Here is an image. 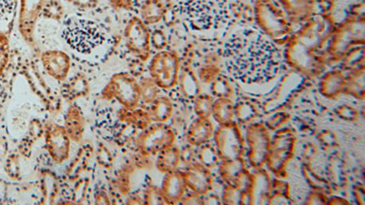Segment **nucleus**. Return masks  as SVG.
I'll return each instance as SVG.
<instances>
[{
    "instance_id": "nucleus-1",
    "label": "nucleus",
    "mask_w": 365,
    "mask_h": 205,
    "mask_svg": "<svg viewBox=\"0 0 365 205\" xmlns=\"http://www.w3.org/2000/svg\"><path fill=\"white\" fill-rule=\"evenodd\" d=\"M223 58L231 76L250 85L269 83L279 70L278 48L255 28L235 32L225 44Z\"/></svg>"
},
{
    "instance_id": "nucleus-2",
    "label": "nucleus",
    "mask_w": 365,
    "mask_h": 205,
    "mask_svg": "<svg viewBox=\"0 0 365 205\" xmlns=\"http://www.w3.org/2000/svg\"><path fill=\"white\" fill-rule=\"evenodd\" d=\"M178 12L195 31H217L230 19L228 0H175Z\"/></svg>"
},
{
    "instance_id": "nucleus-3",
    "label": "nucleus",
    "mask_w": 365,
    "mask_h": 205,
    "mask_svg": "<svg viewBox=\"0 0 365 205\" xmlns=\"http://www.w3.org/2000/svg\"><path fill=\"white\" fill-rule=\"evenodd\" d=\"M63 38L73 50L81 54L91 53L106 41V34L100 26L80 16L65 19Z\"/></svg>"
},
{
    "instance_id": "nucleus-4",
    "label": "nucleus",
    "mask_w": 365,
    "mask_h": 205,
    "mask_svg": "<svg viewBox=\"0 0 365 205\" xmlns=\"http://www.w3.org/2000/svg\"><path fill=\"white\" fill-rule=\"evenodd\" d=\"M295 144L296 137L289 129H283L274 135L266 164L276 177H287V167L294 155Z\"/></svg>"
},
{
    "instance_id": "nucleus-5",
    "label": "nucleus",
    "mask_w": 365,
    "mask_h": 205,
    "mask_svg": "<svg viewBox=\"0 0 365 205\" xmlns=\"http://www.w3.org/2000/svg\"><path fill=\"white\" fill-rule=\"evenodd\" d=\"M106 100H116L126 110L137 108L141 100L140 84L135 78L126 73L114 74L103 90Z\"/></svg>"
},
{
    "instance_id": "nucleus-6",
    "label": "nucleus",
    "mask_w": 365,
    "mask_h": 205,
    "mask_svg": "<svg viewBox=\"0 0 365 205\" xmlns=\"http://www.w3.org/2000/svg\"><path fill=\"white\" fill-rule=\"evenodd\" d=\"M175 139L177 135L171 126L165 125V122H155V125L143 130L137 138L136 144L142 154L155 155L174 145Z\"/></svg>"
},
{
    "instance_id": "nucleus-7",
    "label": "nucleus",
    "mask_w": 365,
    "mask_h": 205,
    "mask_svg": "<svg viewBox=\"0 0 365 205\" xmlns=\"http://www.w3.org/2000/svg\"><path fill=\"white\" fill-rule=\"evenodd\" d=\"M214 140L220 161L243 157L245 143L239 126L234 120L218 127L214 132Z\"/></svg>"
},
{
    "instance_id": "nucleus-8",
    "label": "nucleus",
    "mask_w": 365,
    "mask_h": 205,
    "mask_svg": "<svg viewBox=\"0 0 365 205\" xmlns=\"http://www.w3.org/2000/svg\"><path fill=\"white\" fill-rule=\"evenodd\" d=\"M150 75L160 89H171L178 78L179 61L170 51H160L153 57L149 66Z\"/></svg>"
},
{
    "instance_id": "nucleus-9",
    "label": "nucleus",
    "mask_w": 365,
    "mask_h": 205,
    "mask_svg": "<svg viewBox=\"0 0 365 205\" xmlns=\"http://www.w3.org/2000/svg\"><path fill=\"white\" fill-rule=\"evenodd\" d=\"M246 139L250 165L255 169L262 168L266 164L272 142L269 129L263 123H253L247 130Z\"/></svg>"
},
{
    "instance_id": "nucleus-10",
    "label": "nucleus",
    "mask_w": 365,
    "mask_h": 205,
    "mask_svg": "<svg viewBox=\"0 0 365 205\" xmlns=\"http://www.w3.org/2000/svg\"><path fill=\"white\" fill-rule=\"evenodd\" d=\"M150 38L148 28L141 19L135 17L130 19L125 29L126 47L143 61H148L151 55Z\"/></svg>"
},
{
    "instance_id": "nucleus-11",
    "label": "nucleus",
    "mask_w": 365,
    "mask_h": 205,
    "mask_svg": "<svg viewBox=\"0 0 365 205\" xmlns=\"http://www.w3.org/2000/svg\"><path fill=\"white\" fill-rule=\"evenodd\" d=\"M48 0H21L19 29L22 38L29 43L34 41L36 24L42 15Z\"/></svg>"
},
{
    "instance_id": "nucleus-12",
    "label": "nucleus",
    "mask_w": 365,
    "mask_h": 205,
    "mask_svg": "<svg viewBox=\"0 0 365 205\" xmlns=\"http://www.w3.org/2000/svg\"><path fill=\"white\" fill-rule=\"evenodd\" d=\"M46 148L55 162L61 164L70 155L71 139L63 126L51 125L45 132Z\"/></svg>"
},
{
    "instance_id": "nucleus-13",
    "label": "nucleus",
    "mask_w": 365,
    "mask_h": 205,
    "mask_svg": "<svg viewBox=\"0 0 365 205\" xmlns=\"http://www.w3.org/2000/svg\"><path fill=\"white\" fill-rule=\"evenodd\" d=\"M182 174L187 187L195 194L205 195L213 188L212 172L200 162L191 164Z\"/></svg>"
},
{
    "instance_id": "nucleus-14",
    "label": "nucleus",
    "mask_w": 365,
    "mask_h": 205,
    "mask_svg": "<svg viewBox=\"0 0 365 205\" xmlns=\"http://www.w3.org/2000/svg\"><path fill=\"white\" fill-rule=\"evenodd\" d=\"M270 190L272 179L268 172L262 168L256 169L246 195L247 204H269Z\"/></svg>"
},
{
    "instance_id": "nucleus-15",
    "label": "nucleus",
    "mask_w": 365,
    "mask_h": 205,
    "mask_svg": "<svg viewBox=\"0 0 365 205\" xmlns=\"http://www.w3.org/2000/svg\"><path fill=\"white\" fill-rule=\"evenodd\" d=\"M41 63L46 73L54 80H66L71 70V58L63 51L52 50L43 52Z\"/></svg>"
},
{
    "instance_id": "nucleus-16",
    "label": "nucleus",
    "mask_w": 365,
    "mask_h": 205,
    "mask_svg": "<svg viewBox=\"0 0 365 205\" xmlns=\"http://www.w3.org/2000/svg\"><path fill=\"white\" fill-rule=\"evenodd\" d=\"M257 17L262 27L273 38L282 37L288 31L285 18L274 6H259Z\"/></svg>"
},
{
    "instance_id": "nucleus-17",
    "label": "nucleus",
    "mask_w": 365,
    "mask_h": 205,
    "mask_svg": "<svg viewBox=\"0 0 365 205\" xmlns=\"http://www.w3.org/2000/svg\"><path fill=\"white\" fill-rule=\"evenodd\" d=\"M185 185L181 172H172L166 174L163 180L161 191L166 204H177L185 195Z\"/></svg>"
},
{
    "instance_id": "nucleus-18",
    "label": "nucleus",
    "mask_w": 365,
    "mask_h": 205,
    "mask_svg": "<svg viewBox=\"0 0 365 205\" xmlns=\"http://www.w3.org/2000/svg\"><path fill=\"white\" fill-rule=\"evenodd\" d=\"M214 126L210 119L200 118L192 122L187 132V141L189 145L200 147L204 143L210 141L214 136Z\"/></svg>"
},
{
    "instance_id": "nucleus-19",
    "label": "nucleus",
    "mask_w": 365,
    "mask_h": 205,
    "mask_svg": "<svg viewBox=\"0 0 365 205\" xmlns=\"http://www.w3.org/2000/svg\"><path fill=\"white\" fill-rule=\"evenodd\" d=\"M64 128L71 141L81 142L86 130V120L81 110L77 106H71L65 115Z\"/></svg>"
},
{
    "instance_id": "nucleus-20",
    "label": "nucleus",
    "mask_w": 365,
    "mask_h": 205,
    "mask_svg": "<svg viewBox=\"0 0 365 205\" xmlns=\"http://www.w3.org/2000/svg\"><path fill=\"white\" fill-rule=\"evenodd\" d=\"M246 170L243 158L222 159L218 164L220 177L227 184L233 185Z\"/></svg>"
},
{
    "instance_id": "nucleus-21",
    "label": "nucleus",
    "mask_w": 365,
    "mask_h": 205,
    "mask_svg": "<svg viewBox=\"0 0 365 205\" xmlns=\"http://www.w3.org/2000/svg\"><path fill=\"white\" fill-rule=\"evenodd\" d=\"M180 152V149L175 145L160 152L156 159L158 170L164 174L177 171L181 159Z\"/></svg>"
},
{
    "instance_id": "nucleus-22",
    "label": "nucleus",
    "mask_w": 365,
    "mask_h": 205,
    "mask_svg": "<svg viewBox=\"0 0 365 205\" xmlns=\"http://www.w3.org/2000/svg\"><path fill=\"white\" fill-rule=\"evenodd\" d=\"M142 21L145 24H156L162 21L165 15V8L160 0H145L141 6Z\"/></svg>"
},
{
    "instance_id": "nucleus-23",
    "label": "nucleus",
    "mask_w": 365,
    "mask_h": 205,
    "mask_svg": "<svg viewBox=\"0 0 365 205\" xmlns=\"http://www.w3.org/2000/svg\"><path fill=\"white\" fill-rule=\"evenodd\" d=\"M234 102L227 98H218L214 100L212 116L218 125H227L233 122L234 118Z\"/></svg>"
},
{
    "instance_id": "nucleus-24",
    "label": "nucleus",
    "mask_w": 365,
    "mask_h": 205,
    "mask_svg": "<svg viewBox=\"0 0 365 205\" xmlns=\"http://www.w3.org/2000/svg\"><path fill=\"white\" fill-rule=\"evenodd\" d=\"M120 119L122 122L135 126L140 130H145L151 125L152 119L149 112L143 109L126 110L123 108L119 112Z\"/></svg>"
},
{
    "instance_id": "nucleus-25",
    "label": "nucleus",
    "mask_w": 365,
    "mask_h": 205,
    "mask_svg": "<svg viewBox=\"0 0 365 205\" xmlns=\"http://www.w3.org/2000/svg\"><path fill=\"white\" fill-rule=\"evenodd\" d=\"M174 106L168 98L158 97L152 102L149 113L151 116L152 122H165L171 118Z\"/></svg>"
},
{
    "instance_id": "nucleus-26",
    "label": "nucleus",
    "mask_w": 365,
    "mask_h": 205,
    "mask_svg": "<svg viewBox=\"0 0 365 205\" xmlns=\"http://www.w3.org/2000/svg\"><path fill=\"white\" fill-rule=\"evenodd\" d=\"M292 200L289 194V185L288 182L274 180L272 182V190L269 204H291Z\"/></svg>"
},
{
    "instance_id": "nucleus-27",
    "label": "nucleus",
    "mask_w": 365,
    "mask_h": 205,
    "mask_svg": "<svg viewBox=\"0 0 365 205\" xmlns=\"http://www.w3.org/2000/svg\"><path fill=\"white\" fill-rule=\"evenodd\" d=\"M344 87V79L339 73H331L324 78L321 84V91L324 96L332 98L337 96Z\"/></svg>"
},
{
    "instance_id": "nucleus-28",
    "label": "nucleus",
    "mask_w": 365,
    "mask_h": 205,
    "mask_svg": "<svg viewBox=\"0 0 365 205\" xmlns=\"http://www.w3.org/2000/svg\"><path fill=\"white\" fill-rule=\"evenodd\" d=\"M197 158L201 164L210 169L217 168L220 164V159L217 154L216 146L211 143H204L198 147Z\"/></svg>"
},
{
    "instance_id": "nucleus-29",
    "label": "nucleus",
    "mask_w": 365,
    "mask_h": 205,
    "mask_svg": "<svg viewBox=\"0 0 365 205\" xmlns=\"http://www.w3.org/2000/svg\"><path fill=\"white\" fill-rule=\"evenodd\" d=\"M88 93H89V84L83 75H76L68 84L67 93L71 99L86 96Z\"/></svg>"
},
{
    "instance_id": "nucleus-30",
    "label": "nucleus",
    "mask_w": 365,
    "mask_h": 205,
    "mask_svg": "<svg viewBox=\"0 0 365 205\" xmlns=\"http://www.w3.org/2000/svg\"><path fill=\"white\" fill-rule=\"evenodd\" d=\"M257 110L256 107L247 102H240L234 106V116L240 123L246 125L252 122V120L257 118Z\"/></svg>"
},
{
    "instance_id": "nucleus-31",
    "label": "nucleus",
    "mask_w": 365,
    "mask_h": 205,
    "mask_svg": "<svg viewBox=\"0 0 365 205\" xmlns=\"http://www.w3.org/2000/svg\"><path fill=\"white\" fill-rule=\"evenodd\" d=\"M221 203L223 204H246V195L239 188L227 184L223 189Z\"/></svg>"
},
{
    "instance_id": "nucleus-32",
    "label": "nucleus",
    "mask_w": 365,
    "mask_h": 205,
    "mask_svg": "<svg viewBox=\"0 0 365 205\" xmlns=\"http://www.w3.org/2000/svg\"><path fill=\"white\" fill-rule=\"evenodd\" d=\"M140 90H141V100L145 103H152L158 98L159 89L152 78H145L141 80Z\"/></svg>"
},
{
    "instance_id": "nucleus-33",
    "label": "nucleus",
    "mask_w": 365,
    "mask_h": 205,
    "mask_svg": "<svg viewBox=\"0 0 365 205\" xmlns=\"http://www.w3.org/2000/svg\"><path fill=\"white\" fill-rule=\"evenodd\" d=\"M214 99L207 94L197 96L195 102V112L200 118L210 119L212 116Z\"/></svg>"
},
{
    "instance_id": "nucleus-34",
    "label": "nucleus",
    "mask_w": 365,
    "mask_h": 205,
    "mask_svg": "<svg viewBox=\"0 0 365 205\" xmlns=\"http://www.w3.org/2000/svg\"><path fill=\"white\" fill-rule=\"evenodd\" d=\"M211 91L214 96L227 98V99H230L233 93L232 87H231L226 78L223 76H220L215 79L213 83H212Z\"/></svg>"
},
{
    "instance_id": "nucleus-35",
    "label": "nucleus",
    "mask_w": 365,
    "mask_h": 205,
    "mask_svg": "<svg viewBox=\"0 0 365 205\" xmlns=\"http://www.w3.org/2000/svg\"><path fill=\"white\" fill-rule=\"evenodd\" d=\"M182 90L184 91L185 95L195 99L200 93V87H198L197 79L193 74L187 73L182 77Z\"/></svg>"
},
{
    "instance_id": "nucleus-36",
    "label": "nucleus",
    "mask_w": 365,
    "mask_h": 205,
    "mask_svg": "<svg viewBox=\"0 0 365 205\" xmlns=\"http://www.w3.org/2000/svg\"><path fill=\"white\" fill-rule=\"evenodd\" d=\"M64 15V9L63 5L58 0H50L44 6L42 16L46 19H53V21H61Z\"/></svg>"
},
{
    "instance_id": "nucleus-37",
    "label": "nucleus",
    "mask_w": 365,
    "mask_h": 205,
    "mask_svg": "<svg viewBox=\"0 0 365 205\" xmlns=\"http://www.w3.org/2000/svg\"><path fill=\"white\" fill-rule=\"evenodd\" d=\"M143 203L145 204H166L162 195L161 188L151 185L146 190Z\"/></svg>"
},
{
    "instance_id": "nucleus-38",
    "label": "nucleus",
    "mask_w": 365,
    "mask_h": 205,
    "mask_svg": "<svg viewBox=\"0 0 365 205\" xmlns=\"http://www.w3.org/2000/svg\"><path fill=\"white\" fill-rule=\"evenodd\" d=\"M16 0H0V21L14 11Z\"/></svg>"
},
{
    "instance_id": "nucleus-39",
    "label": "nucleus",
    "mask_w": 365,
    "mask_h": 205,
    "mask_svg": "<svg viewBox=\"0 0 365 205\" xmlns=\"http://www.w3.org/2000/svg\"><path fill=\"white\" fill-rule=\"evenodd\" d=\"M289 120V116L285 113H278L276 114L275 116H273L272 119L268 120L267 122V126L269 127L270 130H275L279 128L280 126L284 125L287 122V120Z\"/></svg>"
},
{
    "instance_id": "nucleus-40",
    "label": "nucleus",
    "mask_w": 365,
    "mask_h": 205,
    "mask_svg": "<svg viewBox=\"0 0 365 205\" xmlns=\"http://www.w3.org/2000/svg\"><path fill=\"white\" fill-rule=\"evenodd\" d=\"M151 43L156 50H163L166 46V38L164 32L161 31H155L150 38Z\"/></svg>"
},
{
    "instance_id": "nucleus-41",
    "label": "nucleus",
    "mask_w": 365,
    "mask_h": 205,
    "mask_svg": "<svg viewBox=\"0 0 365 205\" xmlns=\"http://www.w3.org/2000/svg\"><path fill=\"white\" fill-rule=\"evenodd\" d=\"M337 113L341 119L349 120V122L356 120L358 116L356 110L350 107H341L340 109H338Z\"/></svg>"
},
{
    "instance_id": "nucleus-42",
    "label": "nucleus",
    "mask_w": 365,
    "mask_h": 205,
    "mask_svg": "<svg viewBox=\"0 0 365 205\" xmlns=\"http://www.w3.org/2000/svg\"><path fill=\"white\" fill-rule=\"evenodd\" d=\"M328 198L325 196L322 191H314L309 194L306 204H327Z\"/></svg>"
},
{
    "instance_id": "nucleus-43",
    "label": "nucleus",
    "mask_w": 365,
    "mask_h": 205,
    "mask_svg": "<svg viewBox=\"0 0 365 205\" xmlns=\"http://www.w3.org/2000/svg\"><path fill=\"white\" fill-rule=\"evenodd\" d=\"M180 203L182 204H203V195L197 194L192 191L191 194L184 195Z\"/></svg>"
},
{
    "instance_id": "nucleus-44",
    "label": "nucleus",
    "mask_w": 365,
    "mask_h": 205,
    "mask_svg": "<svg viewBox=\"0 0 365 205\" xmlns=\"http://www.w3.org/2000/svg\"><path fill=\"white\" fill-rule=\"evenodd\" d=\"M9 61V51L4 47H0V77L6 70Z\"/></svg>"
},
{
    "instance_id": "nucleus-45",
    "label": "nucleus",
    "mask_w": 365,
    "mask_h": 205,
    "mask_svg": "<svg viewBox=\"0 0 365 205\" xmlns=\"http://www.w3.org/2000/svg\"><path fill=\"white\" fill-rule=\"evenodd\" d=\"M113 8L116 9H130L132 8V0H110Z\"/></svg>"
},
{
    "instance_id": "nucleus-46",
    "label": "nucleus",
    "mask_w": 365,
    "mask_h": 205,
    "mask_svg": "<svg viewBox=\"0 0 365 205\" xmlns=\"http://www.w3.org/2000/svg\"><path fill=\"white\" fill-rule=\"evenodd\" d=\"M221 199L215 194L203 195V204H221Z\"/></svg>"
},
{
    "instance_id": "nucleus-47",
    "label": "nucleus",
    "mask_w": 365,
    "mask_h": 205,
    "mask_svg": "<svg viewBox=\"0 0 365 205\" xmlns=\"http://www.w3.org/2000/svg\"><path fill=\"white\" fill-rule=\"evenodd\" d=\"M96 204H110V201L108 196H107V194L106 193H103V191H101V193H98L96 195Z\"/></svg>"
},
{
    "instance_id": "nucleus-48",
    "label": "nucleus",
    "mask_w": 365,
    "mask_h": 205,
    "mask_svg": "<svg viewBox=\"0 0 365 205\" xmlns=\"http://www.w3.org/2000/svg\"><path fill=\"white\" fill-rule=\"evenodd\" d=\"M328 204H349V201L344 199V198L339 196L331 197V199H328Z\"/></svg>"
},
{
    "instance_id": "nucleus-49",
    "label": "nucleus",
    "mask_w": 365,
    "mask_h": 205,
    "mask_svg": "<svg viewBox=\"0 0 365 205\" xmlns=\"http://www.w3.org/2000/svg\"><path fill=\"white\" fill-rule=\"evenodd\" d=\"M65 1H67V2H74L75 0H65Z\"/></svg>"
}]
</instances>
